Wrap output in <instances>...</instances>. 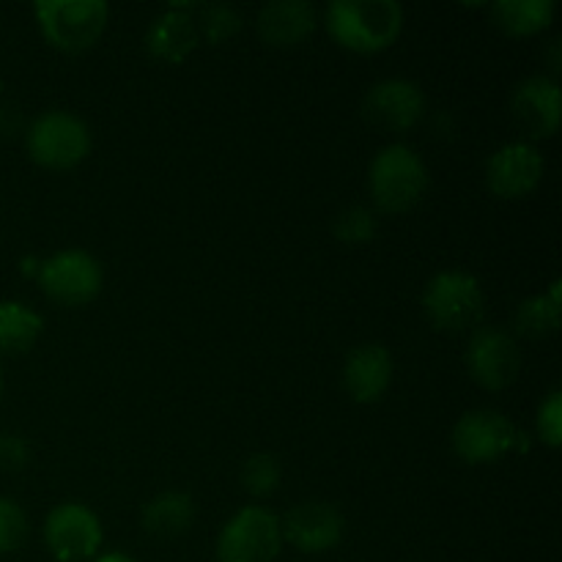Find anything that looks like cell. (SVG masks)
I'll list each match as a JSON object with an SVG mask.
<instances>
[{"mask_svg":"<svg viewBox=\"0 0 562 562\" xmlns=\"http://www.w3.org/2000/svg\"><path fill=\"white\" fill-rule=\"evenodd\" d=\"M324 20L338 47L373 55L387 49L401 36L404 9L395 0H333Z\"/></svg>","mask_w":562,"mask_h":562,"instance_id":"obj_1","label":"cell"},{"mask_svg":"<svg viewBox=\"0 0 562 562\" xmlns=\"http://www.w3.org/2000/svg\"><path fill=\"white\" fill-rule=\"evenodd\" d=\"M431 176L415 148L404 143L384 146L368 170V187L379 212L406 214L426 198Z\"/></svg>","mask_w":562,"mask_h":562,"instance_id":"obj_2","label":"cell"},{"mask_svg":"<svg viewBox=\"0 0 562 562\" xmlns=\"http://www.w3.org/2000/svg\"><path fill=\"white\" fill-rule=\"evenodd\" d=\"M423 311L439 333H472L481 327L483 313H486V294H483L481 280L461 269L437 272L423 289Z\"/></svg>","mask_w":562,"mask_h":562,"instance_id":"obj_3","label":"cell"},{"mask_svg":"<svg viewBox=\"0 0 562 562\" xmlns=\"http://www.w3.org/2000/svg\"><path fill=\"white\" fill-rule=\"evenodd\" d=\"M44 38L60 53H86L108 31L104 0H38L33 5Z\"/></svg>","mask_w":562,"mask_h":562,"instance_id":"obj_4","label":"cell"},{"mask_svg":"<svg viewBox=\"0 0 562 562\" xmlns=\"http://www.w3.org/2000/svg\"><path fill=\"white\" fill-rule=\"evenodd\" d=\"M27 157L49 170L77 168L91 151V130L86 121L66 110H47L25 135Z\"/></svg>","mask_w":562,"mask_h":562,"instance_id":"obj_5","label":"cell"},{"mask_svg":"<svg viewBox=\"0 0 562 562\" xmlns=\"http://www.w3.org/2000/svg\"><path fill=\"white\" fill-rule=\"evenodd\" d=\"M283 549L280 519L261 505L236 510L217 538V562H274Z\"/></svg>","mask_w":562,"mask_h":562,"instance_id":"obj_6","label":"cell"},{"mask_svg":"<svg viewBox=\"0 0 562 562\" xmlns=\"http://www.w3.org/2000/svg\"><path fill=\"white\" fill-rule=\"evenodd\" d=\"M453 450L464 464H497L519 448L521 431L497 409H472L453 426Z\"/></svg>","mask_w":562,"mask_h":562,"instance_id":"obj_7","label":"cell"},{"mask_svg":"<svg viewBox=\"0 0 562 562\" xmlns=\"http://www.w3.org/2000/svg\"><path fill=\"white\" fill-rule=\"evenodd\" d=\"M38 285L44 294L64 307L88 305L102 291V267L86 250H60L38 263Z\"/></svg>","mask_w":562,"mask_h":562,"instance_id":"obj_8","label":"cell"},{"mask_svg":"<svg viewBox=\"0 0 562 562\" xmlns=\"http://www.w3.org/2000/svg\"><path fill=\"white\" fill-rule=\"evenodd\" d=\"M102 521L82 503H60L44 519V543L58 562L93 560L102 549Z\"/></svg>","mask_w":562,"mask_h":562,"instance_id":"obj_9","label":"cell"},{"mask_svg":"<svg viewBox=\"0 0 562 562\" xmlns=\"http://www.w3.org/2000/svg\"><path fill=\"white\" fill-rule=\"evenodd\" d=\"M464 360L472 382L492 393L510 387L521 373L519 344L514 335L497 327L472 329Z\"/></svg>","mask_w":562,"mask_h":562,"instance_id":"obj_10","label":"cell"},{"mask_svg":"<svg viewBox=\"0 0 562 562\" xmlns=\"http://www.w3.org/2000/svg\"><path fill=\"white\" fill-rule=\"evenodd\" d=\"M426 110V93L417 82L404 80V77H387L376 86L368 88L362 99V115L371 126L382 132H409Z\"/></svg>","mask_w":562,"mask_h":562,"instance_id":"obj_11","label":"cell"},{"mask_svg":"<svg viewBox=\"0 0 562 562\" xmlns=\"http://www.w3.org/2000/svg\"><path fill=\"white\" fill-rule=\"evenodd\" d=\"M543 170H547V162H543V154L538 151L536 143L514 140L499 146L488 157L486 184L503 201H519V198H527L538 190Z\"/></svg>","mask_w":562,"mask_h":562,"instance_id":"obj_12","label":"cell"},{"mask_svg":"<svg viewBox=\"0 0 562 562\" xmlns=\"http://www.w3.org/2000/svg\"><path fill=\"white\" fill-rule=\"evenodd\" d=\"M346 519L333 503L307 499L280 519V536L302 554H322L344 541Z\"/></svg>","mask_w":562,"mask_h":562,"instance_id":"obj_13","label":"cell"},{"mask_svg":"<svg viewBox=\"0 0 562 562\" xmlns=\"http://www.w3.org/2000/svg\"><path fill=\"white\" fill-rule=\"evenodd\" d=\"M510 113L516 126L530 140H543L560 130L562 119V93L554 77L532 75L514 88L510 97Z\"/></svg>","mask_w":562,"mask_h":562,"instance_id":"obj_14","label":"cell"},{"mask_svg":"<svg viewBox=\"0 0 562 562\" xmlns=\"http://www.w3.org/2000/svg\"><path fill=\"white\" fill-rule=\"evenodd\" d=\"M393 384V355L382 344H360L346 355L344 387L357 404H376Z\"/></svg>","mask_w":562,"mask_h":562,"instance_id":"obj_15","label":"cell"},{"mask_svg":"<svg viewBox=\"0 0 562 562\" xmlns=\"http://www.w3.org/2000/svg\"><path fill=\"white\" fill-rule=\"evenodd\" d=\"M318 11L307 0H272L258 11L256 31L269 47L289 49L316 31Z\"/></svg>","mask_w":562,"mask_h":562,"instance_id":"obj_16","label":"cell"},{"mask_svg":"<svg viewBox=\"0 0 562 562\" xmlns=\"http://www.w3.org/2000/svg\"><path fill=\"white\" fill-rule=\"evenodd\" d=\"M201 44L192 5L176 3L151 20L146 31V49L165 64H181Z\"/></svg>","mask_w":562,"mask_h":562,"instance_id":"obj_17","label":"cell"},{"mask_svg":"<svg viewBox=\"0 0 562 562\" xmlns=\"http://www.w3.org/2000/svg\"><path fill=\"white\" fill-rule=\"evenodd\" d=\"M195 525V499L184 492H162L143 505L140 527L154 538H179Z\"/></svg>","mask_w":562,"mask_h":562,"instance_id":"obj_18","label":"cell"},{"mask_svg":"<svg viewBox=\"0 0 562 562\" xmlns=\"http://www.w3.org/2000/svg\"><path fill=\"white\" fill-rule=\"evenodd\" d=\"M44 333V318L16 300L0 302V355H25Z\"/></svg>","mask_w":562,"mask_h":562,"instance_id":"obj_19","label":"cell"},{"mask_svg":"<svg viewBox=\"0 0 562 562\" xmlns=\"http://www.w3.org/2000/svg\"><path fill=\"white\" fill-rule=\"evenodd\" d=\"M492 20L508 36H536L554 20L552 0H497Z\"/></svg>","mask_w":562,"mask_h":562,"instance_id":"obj_20","label":"cell"},{"mask_svg":"<svg viewBox=\"0 0 562 562\" xmlns=\"http://www.w3.org/2000/svg\"><path fill=\"white\" fill-rule=\"evenodd\" d=\"M516 333L525 338H549L560 327V280H554L547 294H536L516 307Z\"/></svg>","mask_w":562,"mask_h":562,"instance_id":"obj_21","label":"cell"},{"mask_svg":"<svg viewBox=\"0 0 562 562\" xmlns=\"http://www.w3.org/2000/svg\"><path fill=\"white\" fill-rule=\"evenodd\" d=\"M333 234L340 245H371L379 234V220L371 209L355 203V206H346L344 212L333 220Z\"/></svg>","mask_w":562,"mask_h":562,"instance_id":"obj_22","label":"cell"},{"mask_svg":"<svg viewBox=\"0 0 562 562\" xmlns=\"http://www.w3.org/2000/svg\"><path fill=\"white\" fill-rule=\"evenodd\" d=\"M280 481H283V470L272 453H252L241 467V486L256 499L272 497L280 488Z\"/></svg>","mask_w":562,"mask_h":562,"instance_id":"obj_23","label":"cell"},{"mask_svg":"<svg viewBox=\"0 0 562 562\" xmlns=\"http://www.w3.org/2000/svg\"><path fill=\"white\" fill-rule=\"evenodd\" d=\"M201 11V20H195L198 33L209 44H223L241 31V14L228 3H203L195 5Z\"/></svg>","mask_w":562,"mask_h":562,"instance_id":"obj_24","label":"cell"},{"mask_svg":"<svg viewBox=\"0 0 562 562\" xmlns=\"http://www.w3.org/2000/svg\"><path fill=\"white\" fill-rule=\"evenodd\" d=\"M27 538V516L20 503L9 497H0V554H11L25 543Z\"/></svg>","mask_w":562,"mask_h":562,"instance_id":"obj_25","label":"cell"},{"mask_svg":"<svg viewBox=\"0 0 562 562\" xmlns=\"http://www.w3.org/2000/svg\"><path fill=\"white\" fill-rule=\"evenodd\" d=\"M536 428H538V437L547 448L558 450L562 445V393L560 390H552L547 395V401L541 404L536 417Z\"/></svg>","mask_w":562,"mask_h":562,"instance_id":"obj_26","label":"cell"},{"mask_svg":"<svg viewBox=\"0 0 562 562\" xmlns=\"http://www.w3.org/2000/svg\"><path fill=\"white\" fill-rule=\"evenodd\" d=\"M27 459H31V448H27L25 437H20V434H0V470L20 472L25 470Z\"/></svg>","mask_w":562,"mask_h":562,"instance_id":"obj_27","label":"cell"},{"mask_svg":"<svg viewBox=\"0 0 562 562\" xmlns=\"http://www.w3.org/2000/svg\"><path fill=\"white\" fill-rule=\"evenodd\" d=\"M93 562H137V560L130 558V554H124V552H102L93 558Z\"/></svg>","mask_w":562,"mask_h":562,"instance_id":"obj_28","label":"cell"},{"mask_svg":"<svg viewBox=\"0 0 562 562\" xmlns=\"http://www.w3.org/2000/svg\"><path fill=\"white\" fill-rule=\"evenodd\" d=\"M0 395H3V371H0Z\"/></svg>","mask_w":562,"mask_h":562,"instance_id":"obj_29","label":"cell"}]
</instances>
